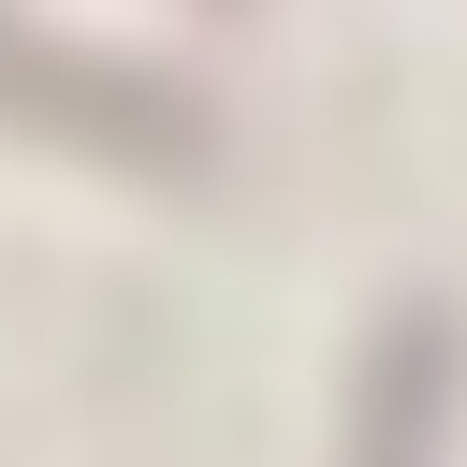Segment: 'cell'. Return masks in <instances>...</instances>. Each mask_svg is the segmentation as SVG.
<instances>
[{
    "label": "cell",
    "mask_w": 467,
    "mask_h": 467,
    "mask_svg": "<svg viewBox=\"0 0 467 467\" xmlns=\"http://www.w3.org/2000/svg\"><path fill=\"white\" fill-rule=\"evenodd\" d=\"M0 117L15 131H58V146H102V161H146V175H204L219 161V117L175 73L88 58V44H58L29 15H0Z\"/></svg>",
    "instance_id": "1"
},
{
    "label": "cell",
    "mask_w": 467,
    "mask_h": 467,
    "mask_svg": "<svg viewBox=\"0 0 467 467\" xmlns=\"http://www.w3.org/2000/svg\"><path fill=\"white\" fill-rule=\"evenodd\" d=\"M452 394H467V321L452 306H394L365 379H350V467H438Z\"/></svg>",
    "instance_id": "2"
},
{
    "label": "cell",
    "mask_w": 467,
    "mask_h": 467,
    "mask_svg": "<svg viewBox=\"0 0 467 467\" xmlns=\"http://www.w3.org/2000/svg\"><path fill=\"white\" fill-rule=\"evenodd\" d=\"M219 15H248V0H219Z\"/></svg>",
    "instance_id": "3"
}]
</instances>
